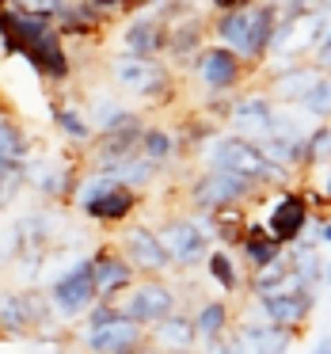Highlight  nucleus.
I'll use <instances>...</instances> for the list:
<instances>
[{
    "instance_id": "obj_1",
    "label": "nucleus",
    "mask_w": 331,
    "mask_h": 354,
    "mask_svg": "<svg viewBox=\"0 0 331 354\" xmlns=\"http://www.w3.org/2000/svg\"><path fill=\"white\" fill-rule=\"evenodd\" d=\"M0 54L27 62V69L50 88H65L73 80V50L50 16L27 12L12 0H0Z\"/></svg>"
},
{
    "instance_id": "obj_2",
    "label": "nucleus",
    "mask_w": 331,
    "mask_h": 354,
    "mask_svg": "<svg viewBox=\"0 0 331 354\" xmlns=\"http://www.w3.org/2000/svg\"><path fill=\"white\" fill-rule=\"evenodd\" d=\"M145 206V194L126 187L118 176L111 171H84L77 187V198H73V214L88 225H100V229H122L138 217V209Z\"/></svg>"
},
{
    "instance_id": "obj_3",
    "label": "nucleus",
    "mask_w": 331,
    "mask_h": 354,
    "mask_svg": "<svg viewBox=\"0 0 331 354\" xmlns=\"http://www.w3.org/2000/svg\"><path fill=\"white\" fill-rule=\"evenodd\" d=\"M107 73L126 100H138L149 111H164L179 100V73L160 57H133L118 50L107 62Z\"/></svg>"
},
{
    "instance_id": "obj_4",
    "label": "nucleus",
    "mask_w": 331,
    "mask_h": 354,
    "mask_svg": "<svg viewBox=\"0 0 331 354\" xmlns=\"http://www.w3.org/2000/svg\"><path fill=\"white\" fill-rule=\"evenodd\" d=\"M149 343V328L118 308V301H100L80 324H73V346L80 354H138Z\"/></svg>"
},
{
    "instance_id": "obj_5",
    "label": "nucleus",
    "mask_w": 331,
    "mask_h": 354,
    "mask_svg": "<svg viewBox=\"0 0 331 354\" xmlns=\"http://www.w3.org/2000/svg\"><path fill=\"white\" fill-rule=\"evenodd\" d=\"M194 164H198V168H217V171H236V176H247V179H255V183H263L267 191H285L290 179H293V171L270 164L255 141H244L229 130L217 133V138L198 153Z\"/></svg>"
},
{
    "instance_id": "obj_6",
    "label": "nucleus",
    "mask_w": 331,
    "mask_h": 354,
    "mask_svg": "<svg viewBox=\"0 0 331 354\" xmlns=\"http://www.w3.org/2000/svg\"><path fill=\"white\" fill-rule=\"evenodd\" d=\"M267 187L255 183L236 171H217V168H198L183 187V198L191 214H221V209H247L259 202Z\"/></svg>"
},
{
    "instance_id": "obj_7",
    "label": "nucleus",
    "mask_w": 331,
    "mask_h": 354,
    "mask_svg": "<svg viewBox=\"0 0 331 354\" xmlns=\"http://www.w3.org/2000/svg\"><path fill=\"white\" fill-rule=\"evenodd\" d=\"M23 171H27V191L39 202L73 209V198H77V187L84 179L88 164L80 149H57V153H35Z\"/></svg>"
},
{
    "instance_id": "obj_8",
    "label": "nucleus",
    "mask_w": 331,
    "mask_h": 354,
    "mask_svg": "<svg viewBox=\"0 0 331 354\" xmlns=\"http://www.w3.org/2000/svg\"><path fill=\"white\" fill-rule=\"evenodd\" d=\"M46 297L54 305L62 324H80L95 305H100V290H95V270H92V252L73 259L65 270L46 278Z\"/></svg>"
},
{
    "instance_id": "obj_9",
    "label": "nucleus",
    "mask_w": 331,
    "mask_h": 354,
    "mask_svg": "<svg viewBox=\"0 0 331 354\" xmlns=\"http://www.w3.org/2000/svg\"><path fill=\"white\" fill-rule=\"evenodd\" d=\"M156 232H160L164 252H168L176 274H191V270L206 267V255L214 252V236H209V229L202 225L198 214H191V209L187 214H168L156 225Z\"/></svg>"
},
{
    "instance_id": "obj_10",
    "label": "nucleus",
    "mask_w": 331,
    "mask_h": 354,
    "mask_svg": "<svg viewBox=\"0 0 331 354\" xmlns=\"http://www.w3.org/2000/svg\"><path fill=\"white\" fill-rule=\"evenodd\" d=\"M187 77L202 88V100H209V95H236L255 73H252V65H247L240 54H232L229 46L206 42L202 54L194 57V65H191Z\"/></svg>"
},
{
    "instance_id": "obj_11",
    "label": "nucleus",
    "mask_w": 331,
    "mask_h": 354,
    "mask_svg": "<svg viewBox=\"0 0 331 354\" xmlns=\"http://www.w3.org/2000/svg\"><path fill=\"white\" fill-rule=\"evenodd\" d=\"M118 308H122L130 320H138L141 328H153L164 316L183 308V293H179L168 278H138V282L118 297Z\"/></svg>"
},
{
    "instance_id": "obj_12",
    "label": "nucleus",
    "mask_w": 331,
    "mask_h": 354,
    "mask_svg": "<svg viewBox=\"0 0 331 354\" xmlns=\"http://www.w3.org/2000/svg\"><path fill=\"white\" fill-rule=\"evenodd\" d=\"M115 244H118V252L133 263V270H138L141 278H168V274H176V270H171L168 252H164L160 232H156V225L138 221V217H133L130 225L118 229Z\"/></svg>"
},
{
    "instance_id": "obj_13",
    "label": "nucleus",
    "mask_w": 331,
    "mask_h": 354,
    "mask_svg": "<svg viewBox=\"0 0 331 354\" xmlns=\"http://www.w3.org/2000/svg\"><path fill=\"white\" fill-rule=\"evenodd\" d=\"M312 225V202H308L305 191H274L267 202V214H263V229L278 240V244H297L305 236V229Z\"/></svg>"
},
{
    "instance_id": "obj_14",
    "label": "nucleus",
    "mask_w": 331,
    "mask_h": 354,
    "mask_svg": "<svg viewBox=\"0 0 331 354\" xmlns=\"http://www.w3.org/2000/svg\"><path fill=\"white\" fill-rule=\"evenodd\" d=\"M168 24V50H164V62L176 73H191L194 57L202 54V46L209 42V19L198 8H187L179 16L164 19Z\"/></svg>"
},
{
    "instance_id": "obj_15",
    "label": "nucleus",
    "mask_w": 331,
    "mask_h": 354,
    "mask_svg": "<svg viewBox=\"0 0 331 354\" xmlns=\"http://www.w3.org/2000/svg\"><path fill=\"white\" fill-rule=\"evenodd\" d=\"M252 308L263 320L282 324V328H290L301 335V331L312 324L316 308H320V290L301 286V290H285V293H267V297H252Z\"/></svg>"
},
{
    "instance_id": "obj_16",
    "label": "nucleus",
    "mask_w": 331,
    "mask_h": 354,
    "mask_svg": "<svg viewBox=\"0 0 331 354\" xmlns=\"http://www.w3.org/2000/svg\"><path fill=\"white\" fill-rule=\"evenodd\" d=\"M122 31H118V50L133 57H160L164 62V50H168V24L156 8H141L133 16H126Z\"/></svg>"
},
{
    "instance_id": "obj_17",
    "label": "nucleus",
    "mask_w": 331,
    "mask_h": 354,
    "mask_svg": "<svg viewBox=\"0 0 331 354\" xmlns=\"http://www.w3.org/2000/svg\"><path fill=\"white\" fill-rule=\"evenodd\" d=\"M141 130H145V115H141L138 122L122 126V130L95 133V141L84 153V164L92 171H111V176H115L126 160H133V156L141 153Z\"/></svg>"
},
{
    "instance_id": "obj_18",
    "label": "nucleus",
    "mask_w": 331,
    "mask_h": 354,
    "mask_svg": "<svg viewBox=\"0 0 331 354\" xmlns=\"http://www.w3.org/2000/svg\"><path fill=\"white\" fill-rule=\"evenodd\" d=\"M274 111H278V103L270 100L263 88H255V92H236V100H232V115H229V122H225V130L259 145V141L270 138Z\"/></svg>"
},
{
    "instance_id": "obj_19",
    "label": "nucleus",
    "mask_w": 331,
    "mask_h": 354,
    "mask_svg": "<svg viewBox=\"0 0 331 354\" xmlns=\"http://www.w3.org/2000/svg\"><path fill=\"white\" fill-rule=\"evenodd\" d=\"M92 270H95V290H100V301H118L141 278L138 270H133V263L118 252L115 240H103V244L92 248Z\"/></svg>"
},
{
    "instance_id": "obj_20",
    "label": "nucleus",
    "mask_w": 331,
    "mask_h": 354,
    "mask_svg": "<svg viewBox=\"0 0 331 354\" xmlns=\"http://www.w3.org/2000/svg\"><path fill=\"white\" fill-rule=\"evenodd\" d=\"M323 69L316 62H293L285 69H270L263 73V92L278 103V107H301L308 92L320 84Z\"/></svg>"
},
{
    "instance_id": "obj_21",
    "label": "nucleus",
    "mask_w": 331,
    "mask_h": 354,
    "mask_svg": "<svg viewBox=\"0 0 331 354\" xmlns=\"http://www.w3.org/2000/svg\"><path fill=\"white\" fill-rule=\"evenodd\" d=\"M236 335L240 343L247 346V354H290L293 343H297V331L282 328V324H270L255 313L252 305L244 313H236Z\"/></svg>"
},
{
    "instance_id": "obj_22",
    "label": "nucleus",
    "mask_w": 331,
    "mask_h": 354,
    "mask_svg": "<svg viewBox=\"0 0 331 354\" xmlns=\"http://www.w3.org/2000/svg\"><path fill=\"white\" fill-rule=\"evenodd\" d=\"M84 111L92 118L95 133H111V130H122V126L138 122L141 111L126 103V95L118 88H95V92L84 95Z\"/></svg>"
},
{
    "instance_id": "obj_23",
    "label": "nucleus",
    "mask_w": 331,
    "mask_h": 354,
    "mask_svg": "<svg viewBox=\"0 0 331 354\" xmlns=\"http://www.w3.org/2000/svg\"><path fill=\"white\" fill-rule=\"evenodd\" d=\"M54 24L69 42H95L100 35H107L111 19L95 8L92 0H65L62 12L54 16Z\"/></svg>"
},
{
    "instance_id": "obj_24",
    "label": "nucleus",
    "mask_w": 331,
    "mask_h": 354,
    "mask_svg": "<svg viewBox=\"0 0 331 354\" xmlns=\"http://www.w3.org/2000/svg\"><path fill=\"white\" fill-rule=\"evenodd\" d=\"M50 126L62 133L65 145L80 149V153H88V145L95 141V126H92V118H88L84 103L69 100V95H57V100L50 103Z\"/></svg>"
},
{
    "instance_id": "obj_25",
    "label": "nucleus",
    "mask_w": 331,
    "mask_h": 354,
    "mask_svg": "<svg viewBox=\"0 0 331 354\" xmlns=\"http://www.w3.org/2000/svg\"><path fill=\"white\" fill-rule=\"evenodd\" d=\"M194 331H198V351L214 339L229 335L236 328V308H232V297H202L194 305Z\"/></svg>"
},
{
    "instance_id": "obj_26",
    "label": "nucleus",
    "mask_w": 331,
    "mask_h": 354,
    "mask_svg": "<svg viewBox=\"0 0 331 354\" xmlns=\"http://www.w3.org/2000/svg\"><path fill=\"white\" fill-rule=\"evenodd\" d=\"M206 278L221 290V297H240V293H247V267L236 259V252L232 248H221L214 244V252L206 255Z\"/></svg>"
},
{
    "instance_id": "obj_27",
    "label": "nucleus",
    "mask_w": 331,
    "mask_h": 354,
    "mask_svg": "<svg viewBox=\"0 0 331 354\" xmlns=\"http://www.w3.org/2000/svg\"><path fill=\"white\" fill-rule=\"evenodd\" d=\"M149 343L156 346L160 354H171V351H198V331H194V316L187 308L164 316L160 324L149 328Z\"/></svg>"
},
{
    "instance_id": "obj_28",
    "label": "nucleus",
    "mask_w": 331,
    "mask_h": 354,
    "mask_svg": "<svg viewBox=\"0 0 331 354\" xmlns=\"http://www.w3.org/2000/svg\"><path fill=\"white\" fill-rule=\"evenodd\" d=\"M285 255V244H278L274 236H270L267 229H263V221H252V229H247L244 244H240V263L247 267V274H255V270L270 267L274 259H282Z\"/></svg>"
},
{
    "instance_id": "obj_29",
    "label": "nucleus",
    "mask_w": 331,
    "mask_h": 354,
    "mask_svg": "<svg viewBox=\"0 0 331 354\" xmlns=\"http://www.w3.org/2000/svg\"><path fill=\"white\" fill-rule=\"evenodd\" d=\"M141 156L145 160H153L156 168H176L179 160V141H176V130L164 122H145V130H141Z\"/></svg>"
},
{
    "instance_id": "obj_30",
    "label": "nucleus",
    "mask_w": 331,
    "mask_h": 354,
    "mask_svg": "<svg viewBox=\"0 0 331 354\" xmlns=\"http://www.w3.org/2000/svg\"><path fill=\"white\" fill-rule=\"evenodd\" d=\"M0 156H8V160H19L27 164L35 156V138L31 130L23 126V118L16 111H8L0 103Z\"/></svg>"
},
{
    "instance_id": "obj_31",
    "label": "nucleus",
    "mask_w": 331,
    "mask_h": 354,
    "mask_svg": "<svg viewBox=\"0 0 331 354\" xmlns=\"http://www.w3.org/2000/svg\"><path fill=\"white\" fill-rule=\"evenodd\" d=\"M285 255H290V267H293V274L301 278V286H308V290H323V267H328V259H323L320 244H305V240H297V244L285 248Z\"/></svg>"
},
{
    "instance_id": "obj_32",
    "label": "nucleus",
    "mask_w": 331,
    "mask_h": 354,
    "mask_svg": "<svg viewBox=\"0 0 331 354\" xmlns=\"http://www.w3.org/2000/svg\"><path fill=\"white\" fill-rule=\"evenodd\" d=\"M23 168H27V164L0 156V217L23 198V191H27V171Z\"/></svg>"
},
{
    "instance_id": "obj_33",
    "label": "nucleus",
    "mask_w": 331,
    "mask_h": 354,
    "mask_svg": "<svg viewBox=\"0 0 331 354\" xmlns=\"http://www.w3.org/2000/svg\"><path fill=\"white\" fill-rule=\"evenodd\" d=\"M118 179H122L126 187H133V191H141V194H149L156 183H160V176H164V168H156L153 160H145V156H133V160H126L122 168L115 171Z\"/></svg>"
},
{
    "instance_id": "obj_34",
    "label": "nucleus",
    "mask_w": 331,
    "mask_h": 354,
    "mask_svg": "<svg viewBox=\"0 0 331 354\" xmlns=\"http://www.w3.org/2000/svg\"><path fill=\"white\" fill-rule=\"evenodd\" d=\"M23 255V229L19 217H0V267H16Z\"/></svg>"
},
{
    "instance_id": "obj_35",
    "label": "nucleus",
    "mask_w": 331,
    "mask_h": 354,
    "mask_svg": "<svg viewBox=\"0 0 331 354\" xmlns=\"http://www.w3.org/2000/svg\"><path fill=\"white\" fill-rule=\"evenodd\" d=\"M301 111H305L312 122H331V77H328V73H323L320 84L301 100Z\"/></svg>"
},
{
    "instance_id": "obj_36",
    "label": "nucleus",
    "mask_w": 331,
    "mask_h": 354,
    "mask_svg": "<svg viewBox=\"0 0 331 354\" xmlns=\"http://www.w3.org/2000/svg\"><path fill=\"white\" fill-rule=\"evenodd\" d=\"M331 164V122H316L308 133V171Z\"/></svg>"
},
{
    "instance_id": "obj_37",
    "label": "nucleus",
    "mask_w": 331,
    "mask_h": 354,
    "mask_svg": "<svg viewBox=\"0 0 331 354\" xmlns=\"http://www.w3.org/2000/svg\"><path fill=\"white\" fill-rule=\"evenodd\" d=\"M202 354H247V346L240 343L236 328H232L229 335H221V339H214V343H206V346H202Z\"/></svg>"
},
{
    "instance_id": "obj_38",
    "label": "nucleus",
    "mask_w": 331,
    "mask_h": 354,
    "mask_svg": "<svg viewBox=\"0 0 331 354\" xmlns=\"http://www.w3.org/2000/svg\"><path fill=\"white\" fill-rule=\"evenodd\" d=\"M12 4H19V8H27V12H39V16H50V19H54L57 12H62L65 0H12Z\"/></svg>"
},
{
    "instance_id": "obj_39",
    "label": "nucleus",
    "mask_w": 331,
    "mask_h": 354,
    "mask_svg": "<svg viewBox=\"0 0 331 354\" xmlns=\"http://www.w3.org/2000/svg\"><path fill=\"white\" fill-rule=\"evenodd\" d=\"M312 62H316V65H320V69H323V73H328V77H331V31H328V39H323L320 46H316Z\"/></svg>"
},
{
    "instance_id": "obj_40",
    "label": "nucleus",
    "mask_w": 331,
    "mask_h": 354,
    "mask_svg": "<svg viewBox=\"0 0 331 354\" xmlns=\"http://www.w3.org/2000/svg\"><path fill=\"white\" fill-rule=\"evenodd\" d=\"M247 4H255V0H209V12H236V8H247Z\"/></svg>"
},
{
    "instance_id": "obj_41",
    "label": "nucleus",
    "mask_w": 331,
    "mask_h": 354,
    "mask_svg": "<svg viewBox=\"0 0 331 354\" xmlns=\"http://www.w3.org/2000/svg\"><path fill=\"white\" fill-rule=\"evenodd\" d=\"M308 354H331V331H320L316 335V343H312V351Z\"/></svg>"
},
{
    "instance_id": "obj_42",
    "label": "nucleus",
    "mask_w": 331,
    "mask_h": 354,
    "mask_svg": "<svg viewBox=\"0 0 331 354\" xmlns=\"http://www.w3.org/2000/svg\"><path fill=\"white\" fill-rule=\"evenodd\" d=\"M285 4H293V8H308V12H316L320 4H328V0H285ZM282 4V8H285Z\"/></svg>"
},
{
    "instance_id": "obj_43",
    "label": "nucleus",
    "mask_w": 331,
    "mask_h": 354,
    "mask_svg": "<svg viewBox=\"0 0 331 354\" xmlns=\"http://www.w3.org/2000/svg\"><path fill=\"white\" fill-rule=\"evenodd\" d=\"M320 244L331 248V217H320Z\"/></svg>"
},
{
    "instance_id": "obj_44",
    "label": "nucleus",
    "mask_w": 331,
    "mask_h": 354,
    "mask_svg": "<svg viewBox=\"0 0 331 354\" xmlns=\"http://www.w3.org/2000/svg\"><path fill=\"white\" fill-rule=\"evenodd\" d=\"M323 171H328V176H323V183H320V194H323V198L331 202V164H328V168H323Z\"/></svg>"
},
{
    "instance_id": "obj_45",
    "label": "nucleus",
    "mask_w": 331,
    "mask_h": 354,
    "mask_svg": "<svg viewBox=\"0 0 331 354\" xmlns=\"http://www.w3.org/2000/svg\"><path fill=\"white\" fill-rule=\"evenodd\" d=\"M27 354H62V351H50V346H31V343H27Z\"/></svg>"
},
{
    "instance_id": "obj_46",
    "label": "nucleus",
    "mask_w": 331,
    "mask_h": 354,
    "mask_svg": "<svg viewBox=\"0 0 331 354\" xmlns=\"http://www.w3.org/2000/svg\"><path fill=\"white\" fill-rule=\"evenodd\" d=\"M323 290H331V255H328V267H323Z\"/></svg>"
},
{
    "instance_id": "obj_47",
    "label": "nucleus",
    "mask_w": 331,
    "mask_h": 354,
    "mask_svg": "<svg viewBox=\"0 0 331 354\" xmlns=\"http://www.w3.org/2000/svg\"><path fill=\"white\" fill-rule=\"evenodd\" d=\"M138 354H160V351H156V346H153V343H145V346H141V351H138Z\"/></svg>"
},
{
    "instance_id": "obj_48",
    "label": "nucleus",
    "mask_w": 331,
    "mask_h": 354,
    "mask_svg": "<svg viewBox=\"0 0 331 354\" xmlns=\"http://www.w3.org/2000/svg\"><path fill=\"white\" fill-rule=\"evenodd\" d=\"M171 354H202V351H171Z\"/></svg>"
},
{
    "instance_id": "obj_49",
    "label": "nucleus",
    "mask_w": 331,
    "mask_h": 354,
    "mask_svg": "<svg viewBox=\"0 0 331 354\" xmlns=\"http://www.w3.org/2000/svg\"><path fill=\"white\" fill-rule=\"evenodd\" d=\"M267 4H278V8H282V4H285V0H267Z\"/></svg>"
}]
</instances>
